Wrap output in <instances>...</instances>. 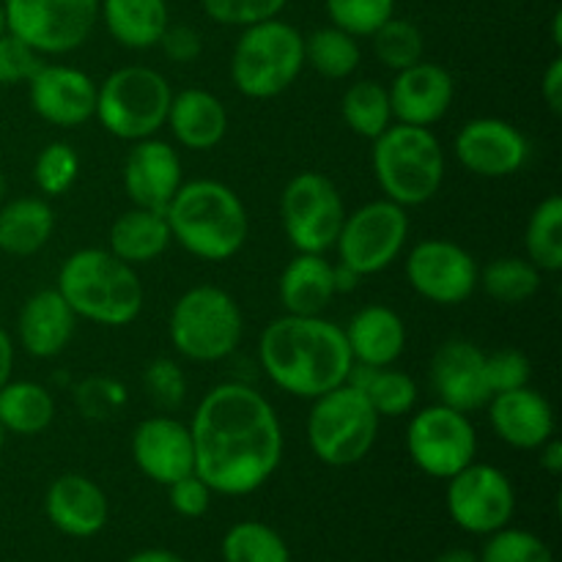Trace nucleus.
Masks as SVG:
<instances>
[{
  "instance_id": "nucleus-56",
  "label": "nucleus",
  "mask_w": 562,
  "mask_h": 562,
  "mask_svg": "<svg viewBox=\"0 0 562 562\" xmlns=\"http://www.w3.org/2000/svg\"><path fill=\"white\" fill-rule=\"evenodd\" d=\"M3 198H5V176L0 170V206H3Z\"/></svg>"
},
{
  "instance_id": "nucleus-37",
  "label": "nucleus",
  "mask_w": 562,
  "mask_h": 562,
  "mask_svg": "<svg viewBox=\"0 0 562 562\" xmlns=\"http://www.w3.org/2000/svg\"><path fill=\"white\" fill-rule=\"evenodd\" d=\"M223 562H291L285 538L263 521H236L220 543Z\"/></svg>"
},
{
  "instance_id": "nucleus-55",
  "label": "nucleus",
  "mask_w": 562,
  "mask_h": 562,
  "mask_svg": "<svg viewBox=\"0 0 562 562\" xmlns=\"http://www.w3.org/2000/svg\"><path fill=\"white\" fill-rule=\"evenodd\" d=\"M552 42L558 44V47H562V14L558 11L552 20Z\"/></svg>"
},
{
  "instance_id": "nucleus-21",
  "label": "nucleus",
  "mask_w": 562,
  "mask_h": 562,
  "mask_svg": "<svg viewBox=\"0 0 562 562\" xmlns=\"http://www.w3.org/2000/svg\"><path fill=\"white\" fill-rule=\"evenodd\" d=\"M387 93L393 121L431 130L437 121L448 115L450 104H453L456 80L445 66L417 60L409 69L395 71V80L390 82Z\"/></svg>"
},
{
  "instance_id": "nucleus-1",
  "label": "nucleus",
  "mask_w": 562,
  "mask_h": 562,
  "mask_svg": "<svg viewBox=\"0 0 562 562\" xmlns=\"http://www.w3.org/2000/svg\"><path fill=\"white\" fill-rule=\"evenodd\" d=\"M195 475L214 494L247 497L272 481L283 461V426L267 395L245 382L209 390L190 423Z\"/></svg>"
},
{
  "instance_id": "nucleus-43",
  "label": "nucleus",
  "mask_w": 562,
  "mask_h": 562,
  "mask_svg": "<svg viewBox=\"0 0 562 562\" xmlns=\"http://www.w3.org/2000/svg\"><path fill=\"white\" fill-rule=\"evenodd\" d=\"M289 0H201L203 14L225 27H247L280 16Z\"/></svg>"
},
{
  "instance_id": "nucleus-53",
  "label": "nucleus",
  "mask_w": 562,
  "mask_h": 562,
  "mask_svg": "<svg viewBox=\"0 0 562 562\" xmlns=\"http://www.w3.org/2000/svg\"><path fill=\"white\" fill-rule=\"evenodd\" d=\"M126 562H187L184 558H179L170 549H143V552H135Z\"/></svg>"
},
{
  "instance_id": "nucleus-38",
  "label": "nucleus",
  "mask_w": 562,
  "mask_h": 562,
  "mask_svg": "<svg viewBox=\"0 0 562 562\" xmlns=\"http://www.w3.org/2000/svg\"><path fill=\"white\" fill-rule=\"evenodd\" d=\"M373 38V55H376L379 64L384 69H409L417 60H423L426 55V38L423 31L409 20H401V16H390L382 27L371 33Z\"/></svg>"
},
{
  "instance_id": "nucleus-18",
  "label": "nucleus",
  "mask_w": 562,
  "mask_h": 562,
  "mask_svg": "<svg viewBox=\"0 0 562 562\" xmlns=\"http://www.w3.org/2000/svg\"><path fill=\"white\" fill-rule=\"evenodd\" d=\"M132 461L157 486H170L195 472V445L190 426L176 417H146L132 431Z\"/></svg>"
},
{
  "instance_id": "nucleus-23",
  "label": "nucleus",
  "mask_w": 562,
  "mask_h": 562,
  "mask_svg": "<svg viewBox=\"0 0 562 562\" xmlns=\"http://www.w3.org/2000/svg\"><path fill=\"white\" fill-rule=\"evenodd\" d=\"M486 415L492 431L516 450H538L554 437V428H558L549 398L532 390L530 384L492 395Z\"/></svg>"
},
{
  "instance_id": "nucleus-25",
  "label": "nucleus",
  "mask_w": 562,
  "mask_h": 562,
  "mask_svg": "<svg viewBox=\"0 0 562 562\" xmlns=\"http://www.w3.org/2000/svg\"><path fill=\"white\" fill-rule=\"evenodd\" d=\"M165 126H170L179 146L190 151H212L228 135V110L212 91L184 88L170 99Z\"/></svg>"
},
{
  "instance_id": "nucleus-24",
  "label": "nucleus",
  "mask_w": 562,
  "mask_h": 562,
  "mask_svg": "<svg viewBox=\"0 0 562 562\" xmlns=\"http://www.w3.org/2000/svg\"><path fill=\"white\" fill-rule=\"evenodd\" d=\"M77 329V316L58 289H42L27 296L16 316V340L36 360L64 355Z\"/></svg>"
},
{
  "instance_id": "nucleus-7",
  "label": "nucleus",
  "mask_w": 562,
  "mask_h": 562,
  "mask_svg": "<svg viewBox=\"0 0 562 562\" xmlns=\"http://www.w3.org/2000/svg\"><path fill=\"white\" fill-rule=\"evenodd\" d=\"M173 349L198 366L223 362L239 349L245 316L234 296L217 285H192L173 302L168 318Z\"/></svg>"
},
{
  "instance_id": "nucleus-52",
  "label": "nucleus",
  "mask_w": 562,
  "mask_h": 562,
  "mask_svg": "<svg viewBox=\"0 0 562 562\" xmlns=\"http://www.w3.org/2000/svg\"><path fill=\"white\" fill-rule=\"evenodd\" d=\"M360 274L355 272V269L344 267V263H335V291L338 294H351V291L360 285Z\"/></svg>"
},
{
  "instance_id": "nucleus-22",
  "label": "nucleus",
  "mask_w": 562,
  "mask_h": 562,
  "mask_svg": "<svg viewBox=\"0 0 562 562\" xmlns=\"http://www.w3.org/2000/svg\"><path fill=\"white\" fill-rule=\"evenodd\" d=\"M47 521L66 538H93L108 527L110 503L93 477L66 472L49 483L44 494Z\"/></svg>"
},
{
  "instance_id": "nucleus-5",
  "label": "nucleus",
  "mask_w": 562,
  "mask_h": 562,
  "mask_svg": "<svg viewBox=\"0 0 562 562\" xmlns=\"http://www.w3.org/2000/svg\"><path fill=\"white\" fill-rule=\"evenodd\" d=\"M373 176L384 198L398 206H423L445 181V148L428 126L390 124L373 140Z\"/></svg>"
},
{
  "instance_id": "nucleus-36",
  "label": "nucleus",
  "mask_w": 562,
  "mask_h": 562,
  "mask_svg": "<svg viewBox=\"0 0 562 562\" xmlns=\"http://www.w3.org/2000/svg\"><path fill=\"white\" fill-rule=\"evenodd\" d=\"M527 258L543 274H554L562 269V198L549 195L532 209L525 231Z\"/></svg>"
},
{
  "instance_id": "nucleus-12",
  "label": "nucleus",
  "mask_w": 562,
  "mask_h": 562,
  "mask_svg": "<svg viewBox=\"0 0 562 562\" xmlns=\"http://www.w3.org/2000/svg\"><path fill=\"white\" fill-rule=\"evenodd\" d=\"M5 31L38 55H69L91 38L99 0H3Z\"/></svg>"
},
{
  "instance_id": "nucleus-40",
  "label": "nucleus",
  "mask_w": 562,
  "mask_h": 562,
  "mask_svg": "<svg viewBox=\"0 0 562 562\" xmlns=\"http://www.w3.org/2000/svg\"><path fill=\"white\" fill-rule=\"evenodd\" d=\"M481 562H554L552 549L541 536L519 527H503V530L486 536L481 554Z\"/></svg>"
},
{
  "instance_id": "nucleus-26",
  "label": "nucleus",
  "mask_w": 562,
  "mask_h": 562,
  "mask_svg": "<svg viewBox=\"0 0 562 562\" xmlns=\"http://www.w3.org/2000/svg\"><path fill=\"white\" fill-rule=\"evenodd\" d=\"M351 360L360 366L387 368L404 355L406 324L393 307L366 305L349 318L344 327Z\"/></svg>"
},
{
  "instance_id": "nucleus-47",
  "label": "nucleus",
  "mask_w": 562,
  "mask_h": 562,
  "mask_svg": "<svg viewBox=\"0 0 562 562\" xmlns=\"http://www.w3.org/2000/svg\"><path fill=\"white\" fill-rule=\"evenodd\" d=\"M165 488H168L170 508L179 516H184V519H201V516H206L209 508H212L214 492L206 486V481H203L201 475H195V472L179 477V481H173Z\"/></svg>"
},
{
  "instance_id": "nucleus-45",
  "label": "nucleus",
  "mask_w": 562,
  "mask_h": 562,
  "mask_svg": "<svg viewBox=\"0 0 562 562\" xmlns=\"http://www.w3.org/2000/svg\"><path fill=\"white\" fill-rule=\"evenodd\" d=\"M532 366L525 351L519 349H497L486 355V382L492 395L508 393L530 384Z\"/></svg>"
},
{
  "instance_id": "nucleus-14",
  "label": "nucleus",
  "mask_w": 562,
  "mask_h": 562,
  "mask_svg": "<svg viewBox=\"0 0 562 562\" xmlns=\"http://www.w3.org/2000/svg\"><path fill=\"white\" fill-rule=\"evenodd\" d=\"M445 505L459 530L486 538L510 525L516 514V488L503 470L472 461L448 477Z\"/></svg>"
},
{
  "instance_id": "nucleus-46",
  "label": "nucleus",
  "mask_w": 562,
  "mask_h": 562,
  "mask_svg": "<svg viewBox=\"0 0 562 562\" xmlns=\"http://www.w3.org/2000/svg\"><path fill=\"white\" fill-rule=\"evenodd\" d=\"M44 64V55H38L31 44L16 38L5 31L0 36V86H27L38 66Z\"/></svg>"
},
{
  "instance_id": "nucleus-32",
  "label": "nucleus",
  "mask_w": 562,
  "mask_h": 562,
  "mask_svg": "<svg viewBox=\"0 0 562 562\" xmlns=\"http://www.w3.org/2000/svg\"><path fill=\"white\" fill-rule=\"evenodd\" d=\"M346 384L360 390V393L371 401V406L376 409L379 417L409 415L417 404V395H420L415 379L393 366L371 368V366H360V362H355Z\"/></svg>"
},
{
  "instance_id": "nucleus-29",
  "label": "nucleus",
  "mask_w": 562,
  "mask_h": 562,
  "mask_svg": "<svg viewBox=\"0 0 562 562\" xmlns=\"http://www.w3.org/2000/svg\"><path fill=\"white\" fill-rule=\"evenodd\" d=\"M170 228L165 214L151 209L132 206L130 212L119 214L110 225L108 250L130 267H143L165 256L170 247Z\"/></svg>"
},
{
  "instance_id": "nucleus-35",
  "label": "nucleus",
  "mask_w": 562,
  "mask_h": 562,
  "mask_svg": "<svg viewBox=\"0 0 562 562\" xmlns=\"http://www.w3.org/2000/svg\"><path fill=\"white\" fill-rule=\"evenodd\" d=\"M340 115L355 135L376 140L390 124H393V108H390L387 86L379 80H357L346 88L340 99Z\"/></svg>"
},
{
  "instance_id": "nucleus-34",
  "label": "nucleus",
  "mask_w": 562,
  "mask_h": 562,
  "mask_svg": "<svg viewBox=\"0 0 562 562\" xmlns=\"http://www.w3.org/2000/svg\"><path fill=\"white\" fill-rule=\"evenodd\" d=\"M360 60V38L340 27H316L311 36H305V66L327 80H346L355 75Z\"/></svg>"
},
{
  "instance_id": "nucleus-31",
  "label": "nucleus",
  "mask_w": 562,
  "mask_h": 562,
  "mask_svg": "<svg viewBox=\"0 0 562 562\" xmlns=\"http://www.w3.org/2000/svg\"><path fill=\"white\" fill-rule=\"evenodd\" d=\"M55 420V398L44 384L27 379H9L0 387V423L5 434L36 437Z\"/></svg>"
},
{
  "instance_id": "nucleus-9",
  "label": "nucleus",
  "mask_w": 562,
  "mask_h": 562,
  "mask_svg": "<svg viewBox=\"0 0 562 562\" xmlns=\"http://www.w3.org/2000/svg\"><path fill=\"white\" fill-rule=\"evenodd\" d=\"M382 417L371 401L351 384L313 398L307 412V445L327 467H355L373 450Z\"/></svg>"
},
{
  "instance_id": "nucleus-33",
  "label": "nucleus",
  "mask_w": 562,
  "mask_h": 562,
  "mask_svg": "<svg viewBox=\"0 0 562 562\" xmlns=\"http://www.w3.org/2000/svg\"><path fill=\"white\" fill-rule=\"evenodd\" d=\"M543 272L519 256H503L488 261L477 274V289L486 291L499 305H525L541 291Z\"/></svg>"
},
{
  "instance_id": "nucleus-41",
  "label": "nucleus",
  "mask_w": 562,
  "mask_h": 562,
  "mask_svg": "<svg viewBox=\"0 0 562 562\" xmlns=\"http://www.w3.org/2000/svg\"><path fill=\"white\" fill-rule=\"evenodd\" d=\"M329 25L357 38H371L390 16H395V0H324Z\"/></svg>"
},
{
  "instance_id": "nucleus-8",
  "label": "nucleus",
  "mask_w": 562,
  "mask_h": 562,
  "mask_svg": "<svg viewBox=\"0 0 562 562\" xmlns=\"http://www.w3.org/2000/svg\"><path fill=\"white\" fill-rule=\"evenodd\" d=\"M170 99L173 91L162 71L143 64L121 66L104 77L102 86H97L93 119L119 140H146L157 135L168 121Z\"/></svg>"
},
{
  "instance_id": "nucleus-48",
  "label": "nucleus",
  "mask_w": 562,
  "mask_h": 562,
  "mask_svg": "<svg viewBox=\"0 0 562 562\" xmlns=\"http://www.w3.org/2000/svg\"><path fill=\"white\" fill-rule=\"evenodd\" d=\"M157 47H162V53L168 55L173 64H192V60L201 58L203 38L201 33L190 25H168V31L162 33Z\"/></svg>"
},
{
  "instance_id": "nucleus-2",
  "label": "nucleus",
  "mask_w": 562,
  "mask_h": 562,
  "mask_svg": "<svg viewBox=\"0 0 562 562\" xmlns=\"http://www.w3.org/2000/svg\"><path fill=\"white\" fill-rule=\"evenodd\" d=\"M258 362L285 395L313 401L349 379L351 351L344 327L324 316H285L263 327Z\"/></svg>"
},
{
  "instance_id": "nucleus-19",
  "label": "nucleus",
  "mask_w": 562,
  "mask_h": 562,
  "mask_svg": "<svg viewBox=\"0 0 562 562\" xmlns=\"http://www.w3.org/2000/svg\"><path fill=\"white\" fill-rule=\"evenodd\" d=\"M33 113L53 126L75 130L88 124L97 110V82L82 69L66 64H42L27 80Z\"/></svg>"
},
{
  "instance_id": "nucleus-4",
  "label": "nucleus",
  "mask_w": 562,
  "mask_h": 562,
  "mask_svg": "<svg viewBox=\"0 0 562 562\" xmlns=\"http://www.w3.org/2000/svg\"><path fill=\"white\" fill-rule=\"evenodd\" d=\"M55 289L77 318L102 327H130L146 305L135 267L102 247H82L64 261Z\"/></svg>"
},
{
  "instance_id": "nucleus-42",
  "label": "nucleus",
  "mask_w": 562,
  "mask_h": 562,
  "mask_svg": "<svg viewBox=\"0 0 562 562\" xmlns=\"http://www.w3.org/2000/svg\"><path fill=\"white\" fill-rule=\"evenodd\" d=\"M75 404L88 420H110L126 404V387L113 376H88L75 387Z\"/></svg>"
},
{
  "instance_id": "nucleus-17",
  "label": "nucleus",
  "mask_w": 562,
  "mask_h": 562,
  "mask_svg": "<svg viewBox=\"0 0 562 562\" xmlns=\"http://www.w3.org/2000/svg\"><path fill=\"white\" fill-rule=\"evenodd\" d=\"M428 382L437 395V404L453 406L467 415L486 409L492 401L486 382V351L467 338H450L434 351Z\"/></svg>"
},
{
  "instance_id": "nucleus-49",
  "label": "nucleus",
  "mask_w": 562,
  "mask_h": 562,
  "mask_svg": "<svg viewBox=\"0 0 562 562\" xmlns=\"http://www.w3.org/2000/svg\"><path fill=\"white\" fill-rule=\"evenodd\" d=\"M541 97L554 115L562 113V58H552L541 77Z\"/></svg>"
},
{
  "instance_id": "nucleus-39",
  "label": "nucleus",
  "mask_w": 562,
  "mask_h": 562,
  "mask_svg": "<svg viewBox=\"0 0 562 562\" xmlns=\"http://www.w3.org/2000/svg\"><path fill=\"white\" fill-rule=\"evenodd\" d=\"M80 179V154L66 140H53L33 162V181L44 198H60Z\"/></svg>"
},
{
  "instance_id": "nucleus-16",
  "label": "nucleus",
  "mask_w": 562,
  "mask_h": 562,
  "mask_svg": "<svg viewBox=\"0 0 562 562\" xmlns=\"http://www.w3.org/2000/svg\"><path fill=\"white\" fill-rule=\"evenodd\" d=\"M461 168L481 179H508L530 159V140L516 124L494 115L467 121L453 143Z\"/></svg>"
},
{
  "instance_id": "nucleus-10",
  "label": "nucleus",
  "mask_w": 562,
  "mask_h": 562,
  "mask_svg": "<svg viewBox=\"0 0 562 562\" xmlns=\"http://www.w3.org/2000/svg\"><path fill=\"white\" fill-rule=\"evenodd\" d=\"M406 241H409L406 209L387 198H379L351 214L346 212L335 250H338V263L355 269L360 278H371L398 261Z\"/></svg>"
},
{
  "instance_id": "nucleus-54",
  "label": "nucleus",
  "mask_w": 562,
  "mask_h": 562,
  "mask_svg": "<svg viewBox=\"0 0 562 562\" xmlns=\"http://www.w3.org/2000/svg\"><path fill=\"white\" fill-rule=\"evenodd\" d=\"M434 562H481V560H477V554L472 552V549L453 547V549H445V552Z\"/></svg>"
},
{
  "instance_id": "nucleus-11",
  "label": "nucleus",
  "mask_w": 562,
  "mask_h": 562,
  "mask_svg": "<svg viewBox=\"0 0 562 562\" xmlns=\"http://www.w3.org/2000/svg\"><path fill=\"white\" fill-rule=\"evenodd\" d=\"M346 203L329 176L302 170L280 192V223L296 252H327L335 247Z\"/></svg>"
},
{
  "instance_id": "nucleus-13",
  "label": "nucleus",
  "mask_w": 562,
  "mask_h": 562,
  "mask_svg": "<svg viewBox=\"0 0 562 562\" xmlns=\"http://www.w3.org/2000/svg\"><path fill=\"white\" fill-rule=\"evenodd\" d=\"M406 453L428 477L448 481L477 456V431L467 412L434 404L415 412L406 428Z\"/></svg>"
},
{
  "instance_id": "nucleus-30",
  "label": "nucleus",
  "mask_w": 562,
  "mask_h": 562,
  "mask_svg": "<svg viewBox=\"0 0 562 562\" xmlns=\"http://www.w3.org/2000/svg\"><path fill=\"white\" fill-rule=\"evenodd\" d=\"M55 234V214L44 198H14L0 206V252L31 258Z\"/></svg>"
},
{
  "instance_id": "nucleus-51",
  "label": "nucleus",
  "mask_w": 562,
  "mask_h": 562,
  "mask_svg": "<svg viewBox=\"0 0 562 562\" xmlns=\"http://www.w3.org/2000/svg\"><path fill=\"white\" fill-rule=\"evenodd\" d=\"M14 371V340H11L9 329L0 324V387L11 379Z\"/></svg>"
},
{
  "instance_id": "nucleus-15",
  "label": "nucleus",
  "mask_w": 562,
  "mask_h": 562,
  "mask_svg": "<svg viewBox=\"0 0 562 562\" xmlns=\"http://www.w3.org/2000/svg\"><path fill=\"white\" fill-rule=\"evenodd\" d=\"M477 269L470 250L450 239H423L406 256L412 291L439 307L464 305L477 291Z\"/></svg>"
},
{
  "instance_id": "nucleus-27",
  "label": "nucleus",
  "mask_w": 562,
  "mask_h": 562,
  "mask_svg": "<svg viewBox=\"0 0 562 562\" xmlns=\"http://www.w3.org/2000/svg\"><path fill=\"white\" fill-rule=\"evenodd\" d=\"M280 305L291 316H322L335 291V263L324 252H296L278 280Z\"/></svg>"
},
{
  "instance_id": "nucleus-50",
  "label": "nucleus",
  "mask_w": 562,
  "mask_h": 562,
  "mask_svg": "<svg viewBox=\"0 0 562 562\" xmlns=\"http://www.w3.org/2000/svg\"><path fill=\"white\" fill-rule=\"evenodd\" d=\"M536 453H538V464H541L543 472H549V475L554 477L562 475V442L558 437L543 442Z\"/></svg>"
},
{
  "instance_id": "nucleus-28",
  "label": "nucleus",
  "mask_w": 562,
  "mask_h": 562,
  "mask_svg": "<svg viewBox=\"0 0 562 562\" xmlns=\"http://www.w3.org/2000/svg\"><path fill=\"white\" fill-rule=\"evenodd\" d=\"M99 20L126 49L157 47L170 25L168 0H99Z\"/></svg>"
},
{
  "instance_id": "nucleus-6",
  "label": "nucleus",
  "mask_w": 562,
  "mask_h": 562,
  "mask_svg": "<svg viewBox=\"0 0 562 562\" xmlns=\"http://www.w3.org/2000/svg\"><path fill=\"white\" fill-rule=\"evenodd\" d=\"M305 69V36L291 22L272 16L241 27L231 53V80L247 99H274L289 91Z\"/></svg>"
},
{
  "instance_id": "nucleus-57",
  "label": "nucleus",
  "mask_w": 562,
  "mask_h": 562,
  "mask_svg": "<svg viewBox=\"0 0 562 562\" xmlns=\"http://www.w3.org/2000/svg\"><path fill=\"white\" fill-rule=\"evenodd\" d=\"M5 33V11H3V0H0V36Z\"/></svg>"
},
{
  "instance_id": "nucleus-44",
  "label": "nucleus",
  "mask_w": 562,
  "mask_h": 562,
  "mask_svg": "<svg viewBox=\"0 0 562 562\" xmlns=\"http://www.w3.org/2000/svg\"><path fill=\"white\" fill-rule=\"evenodd\" d=\"M143 387L154 404L162 409H176L187 398V373L176 360L157 357L143 368Z\"/></svg>"
},
{
  "instance_id": "nucleus-20",
  "label": "nucleus",
  "mask_w": 562,
  "mask_h": 562,
  "mask_svg": "<svg viewBox=\"0 0 562 562\" xmlns=\"http://www.w3.org/2000/svg\"><path fill=\"white\" fill-rule=\"evenodd\" d=\"M121 181H124V192L130 195L132 206L165 214L179 187L184 184L179 151L168 140H159L157 135L132 143Z\"/></svg>"
},
{
  "instance_id": "nucleus-3",
  "label": "nucleus",
  "mask_w": 562,
  "mask_h": 562,
  "mask_svg": "<svg viewBox=\"0 0 562 562\" xmlns=\"http://www.w3.org/2000/svg\"><path fill=\"white\" fill-rule=\"evenodd\" d=\"M170 239L198 261H231L250 236V214L234 187L217 179L184 181L165 209Z\"/></svg>"
},
{
  "instance_id": "nucleus-58",
  "label": "nucleus",
  "mask_w": 562,
  "mask_h": 562,
  "mask_svg": "<svg viewBox=\"0 0 562 562\" xmlns=\"http://www.w3.org/2000/svg\"><path fill=\"white\" fill-rule=\"evenodd\" d=\"M5 437H9V434H5L3 423H0V450H3V445H5Z\"/></svg>"
}]
</instances>
